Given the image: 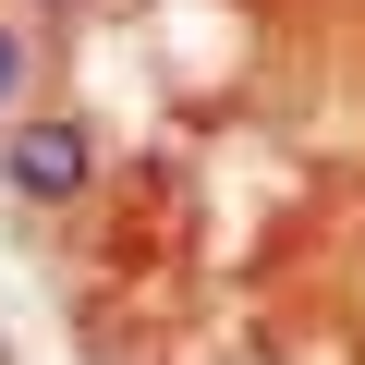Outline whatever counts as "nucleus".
I'll use <instances>...</instances> for the list:
<instances>
[{
  "label": "nucleus",
  "instance_id": "1",
  "mask_svg": "<svg viewBox=\"0 0 365 365\" xmlns=\"http://www.w3.org/2000/svg\"><path fill=\"white\" fill-rule=\"evenodd\" d=\"M86 182H98V110L73 98H37L13 134H0V195H13V220H73L86 207Z\"/></svg>",
  "mask_w": 365,
  "mask_h": 365
},
{
  "label": "nucleus",
  "instance_id": "2",
  "mask_svg": "<svg viewBox=\"0 0 365 365\" xmlns=\"http://www.w3.org/2000/svg\"><path fill=\"white\" fill-rule=\"evenodd\" d=\"M49 73H61V25H37V13H13V0H0V134L49 98Z\"/></svg>",
  "mask_w": 365,
  "mask_h": 365
}]
</instances>
